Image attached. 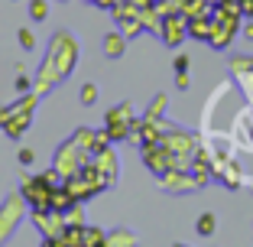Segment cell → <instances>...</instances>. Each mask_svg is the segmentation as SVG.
Masks as SVG:
<instances>
[{"label": "cell", "instance_id": "6da1fadb", "mask_svg": "<svg viewBox=\"0 0 253 247\" xmlns=\"http://www.w3.org/2000/svg\"><path fill=\"white\" fill-rule=\"evenodd\" d=\"M130 134V111L126 107H120V111L107 114V137L111 140H120V137Z\"/></svg>", "mask_w": 253, "mask_h": 247}, {"label": "cell", "instance_id": "7a4b0ae2", "mask_svg": "<svg viewBox=\"0 0 253 247\" xmlns=\"http://www.w3.org/2000/svg\"><path fill=\"white\" fill-rule=\"evenodd\" d=\"M104 52L111 55V59H117V55H124V36H117V33H111V36L104 39Z\"/></svg>", "mask_w": 253, "mask_h": 247}, {"label": "cell", "instance_id": "3957f363", "mask_svg": "<svg viewBox=\"0 0 253 247\" xmlns=\"http://www.w3.org/2000/svg\"><path fill=\"white\" fill-rule=\"evenodd\" d=\"M188 33H192L195 39H211V23L208 20H192L188 23Z\"/></svg>", "mask_w": 253, "mask_h": 247}, {"label": "cell", "instance_id": "277c9868", "mask_svg": "<svg viewBox=\"0 0 253 247\" xmlns=\"http://www.w3.org/2000/svg\"><path fill=\"white\" fill-rule=\"evenodd\" d=\"M97 244H107L104 231H97V228H84V247H97Z\"/></svg>", "mask_w": 253, "mask_h": 247}, {"label": "cell", "instance_id": "5b68a950", "mask_svg": "<svg viewBox=\"0 0 253 247\" xmlns=\"http://www.w3.org/2000/svg\"><path fill=\"white\" fill-rule=\"evenodd\" d=\"M30 13L36 16V20H45V13H49V10H45V0H33V3H30Z\"/></svg>", "mask_w": 253, "mask_h": 247}, {"label": "cell", "instance_id": "8992f818", "mask_svg": "<svg viewBox=\"0 0 253 247\" xmlns=\"http://www.w3.org/2000/svg\"><path fill=\"white\" fill-rule=\"evenodd\" d=\"M211 231H214V218H211V215L198 218V234H211Z\"/></svg>", "mask_w": 253, "mask_h": 247}, {"label": "cell", "instance_id": "52a82bcc", "mask_svg": "<svg viewBox=\"0 0 253 247\" xmlns=\"http://www.w3.org/2000/svg\"><path fill=\"white\" fill-rule=\"evenodd\" d=\"M107 244H133V238H130L126 231H117V234H111V238H107Z\"/></svg>", "mask_w": 253, "mask_h": 247}, {"label": "cell", "instance_id": "ba28073f", "mask_svg": "<svg viewBox=\"0 0 253 247\" xmlns=\"http://www.w3.org/2000/svg\"><path fill=\"white\" fill-rule=\"evenodd\" d=\"M33 43H36V39H33V33L30 30H20V46H23V49H33Z\"/></svg>", "mask_w": 253, "mask_h": 247}, {"label": "cell", "instance_id": "9c48e42d", "mask_svg": "<svg viewBox=\"0 0 253 247\" xmlns=\"http://www.w3.org/2000/svg\"><path fill=\"white\" fill-rule=\"evenodd\" d=\"M94 98H97L94 85H84V88H82V101H84V104H91V101H94Z\"/></svg>", "mask_w": 253, "mask_h": 247}, {"label": "cell", "instance_id": "30bf717a", "mask_svg": "<svg viewBox=\"0 0 253 247\" xmlns=\"http://www.w3.org/2000/svg\"><path fill=\"white\" fill-rule=\"evenodd\" d=\"M237 7L244 16H253V0H237Z\"/></svg>", "mask_w": 253, "mask_h": 247}, {"label": "cell", "instance_id": "8fae6325", "mask_svg": "<svg viewBox=\"0 0 253 247\" xmlns=\"http://www.w3.org/2000/svg\"><path fill=\"white\" fill-rule=\"evenodd\" d=\"M26 88H30V78L20 75V78H16V91H26Z\"/></svg>", "mask_w": 253, "mask_h": 247}, {"label": "cell", "instance_id": "7c38bea8", "mask_svg": "<svg viewBox=\"0 0 253 247\" xmlns=\"http://www.w3.org/2000/svg\"><path fill=\"white\" fill-rule=\"evenodd\" d=\"M20 163L30 166V163H33V153H30V150H20Z\"/></svg>", "mask_w": 253, "mask_h": 247}, {"label": "cell", "instance_id": "4fadbf2b", "mask_svg": "<svg viewBox=\"0 0 253 247\" xmlns=\"http://www.w3.org/2000/svg\"><path fill=\"white\" fill-rule=\"evenodd\" d=\"M175 68H179V72H185V68H188V59H185V55H179V59H175Z\"/></svg>", "mask_w": 253, "mask_h": 247}]
</instances>
